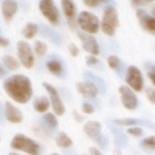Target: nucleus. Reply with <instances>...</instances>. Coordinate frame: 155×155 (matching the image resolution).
Returning <instances> with one entry per match:
<instances>
[{
  "label": "nucleus",
  "mask_w": 155,
  "mask_h": 155,
  "mask_svg": "<svg viewBox=\"0 0 155 155\" xmlns=\"http://www.w3.org/2000/svg\"><path fill=\"white\" fill-rule=\"evenodd\" d=\"M4 89L7 95L15 102L25 104L33 95V88L30 79L23 74H15L5 80Z\"/></svg>",
  "instance_id": "1"
},
{
  "label": "nucleus",
  "mask_w": 155,
  "mask_h": 155,
  "mask_svg": "<svg viewBox=\"0 0 155 155\" xmlns=\"http://www.w3.org/2000/svg\"><path fill=\"white\" fill-rule=\"evenodd\" d=\"M10 146L14 150L21 151L29 155H41L42 152L39 143L22 134H17L13 137Z\"/></svg>",
  "instance_id": "2"
},
{
  "label": "nucleus",
  "mask_w": 155,
  "mask_h": 155,
  "mask_svg": "<svg viewBox=\"0 0 155 155\" xmlns=\"http://www.w3.org/2000/svg\"><path fill=\"white\" fill-rule=\"evenodd\" d=\"M119 26L118 12L114 5H106L104 9V15L101 23L102 31L107 35H114Z\"/></svg>",
  "instance_id": "3"
},
{
  "label": "nucleus",
  "mask_w": 155,
  "mask_h": 155,
  "mask_svg": "<svg viewBox=\"0 0 155 155\" xmlns=\"http://www.w3.org/2000/svg\"><path fill=\"white\" fill-rule=\"evenodd\" d=\"M77 25L82 29V32L94 35L98 33L100 29L99 18L91 12L82 11L77 18Z\"/></svg>",
  "instance_id": "4"
},
{
  "label": "nucleus",
  "mask_w": 155,
  "mask_h": 155,
  "mask_svg": "<svg viewBox=\"0 0 155 155\" xmlns=\"http://www.w3.org/2000/svg\"><path fill=\"white\" fill-rule=\"evenodd\" d=\"M17 56L20 63L25 68H32L35 64V56L31 46L25 41H18L16 45Z\"/></svg>",
  "instance_id": "5"
},
{
  "label": "nucleus",
  "mask_w": 155,
  "mask_h": 155,
  "mask_svg": "<svg viewBox=\"0 0 155 155\" xmlns=\"http://www.w3.org/2000/svg\"><path fill=\"white\" fill-rule=\"evenodd\" d=\"M125 82L132 90L141 92L143 88V77L140 69L134 65H130L126 72Z\"/></svg>",
  "instance_id": "6"
},
{
  "label": "nucleus",
  "mask_w": 155,
  "mask_h": 155,
  "mask_svg": "<svg viewBox=\"0 0 155 155\" xmlns=\"http://www.w3.org/2000/svg\"><path fill=\"white\" fill-rule=\"evenodd\" d=\"M42 84L49 94L51 105H52V108H53L54 114L58 116H62L65 113V107H64V103L59 95L58 91L55 89V87H54L52 84H50L48 83L45 82Z\"/></svg>",
  "instance_id": "7"
},
{
  "label": "nucleus",
  "mask_w": 155,
  "mask_h": 155,
  "mask_svg": "<svg viewBox=\"0 0 155 155\" xmlns=\"http://www.w3.org/2000/svg\"><path fill=\"white\" fill-rule=\"evenodd\" d=\"M39 9L42 15L54 25L59 22V11L52 0H42L39 3Z\"/></svg>",
  "instance_id": "8"
},
{
  "label": "nucleus",
  "mask_w": 155,
  "mask_h": 155,
  "mask_svg": "<svg viewBox=\"0 0 155 155\" xmlns=\"http://www.w3.org/2000/svg\"><path fill=\"white\" fill-rule=\"evenodd\" d=\"M77 35H78V38L82 42V46L84 51L89 53L91 55H94V56L100 54V47L94 36H93L92 35L84 33L82 31H78Z\"/></svg>",
  "instance_id": "9"
},
{
  "label": "nucleus",
  "mask_w": 155,
  "mask_h": 155,
  "mask_svg": "<svg viewBox=\"0 0 155 155\" xmlns=\"http://www.w3.org/2000/svg\"><path fill=\"white\" fill-rule=\"evenodd\" d=\"M119 94L123 105L127 110H134L138 106V99L133 90L126 85H122L119 88Z\"/></svg>",
  "instance_id": "10"
},
{
  "label": "nucleus",
  "mask_w": 155,
  "mask_h": 155,
  "mask_svg": "<svg viewBox=\"0 0 155 155\" xmlns=\"http://www.w3.org/2000/svg\"><path fill=\"white\" fill-rule=\"evenodd\" d=\"M75 88L81 95L86 98H94L99 93L98 87L93 82L87 80L83 82H77L75 84Z\"/></svg>",
  "instance_id": "11"
},
{
  "label": "nucleus",
  "mask_w": 155,
  "mask_h": 155,
  "mask_svg": "<svg viewBox=\"0 0 155 155\" xmlns=\"http://www.w3.org/2000/svg\"><path fill=\"white\" fill-rule=\"evenodd\" d=\"M83 130L84 134L92 140L95 142H99L103 135H102V125L97 121H89L87 122L84 127Z\"/></svg>",
  "instance_id": "12"
},
{
  "label": "nucleus",
  "mask_w": 155,
  "mask_h": 155,
  "mask_svg": "<svg viewBox=\"0 0 155 155\" xmlns=\"http://www.w3.org/2000/svg\"><path fill=\"white\" fill-rule=\"evenodd\" d=\"M137 18L139 19L142 27L148 33L155 35V17L147 14L143 9H138L136 11Z\"/></svg>",
  "instance_id": "13"
},
{
  "label": "nucleus",
  "mask_w": 155,
  "mask_h": 155,
  "mask_svg": "<svg viewBox=\"0 0 155 155\" xmlns=\"http://www.w3.org/2000/svg\"><path fill=\"white\" fill-rule=\"evenodd\" d=\"M61 5H62V9H63L64 15L66 17L70 27L72 29L73 28L75 29V25H76V23L74 21L75 15H76L75 4L74 2L70 1V0H63L61 2Z\"/></svg>",
  "instance_id": "14"
},
{
  "label": "nucleus",
  "mask_w": 155,
  "mask_h": 155,
  "mask_svg": "<svg viewBox=\"0 0 155 155\" xmlns=\"http://www.w3.org/2000/svg\"><path fill=\"white\" fill-rule=\"evenodd\" d=\"M4 112H5V119L12 124H19L23 121V114L18 108H16L10 102L6 101L5 103Z\"/></svg>",
  "instance_id": "15"
},
{
  "label": "nucleus",
  "mask_w": 155,
  "mask_h": 155,
  "mask_svg": "<svg viewBox=\"0 0 155 155\" xmlns=\"http://www.w3.org/2000/svg\"><path fill=\"white\" fill-rule=\"evenodd\" d=\"M114 123L116 125H121V126H134V125H143V126H147L149 128L155 129V125L147 121V120H143V119H135V118H124V119H116L114 121Z\"/></svg>",
  "instance_id": "16"
},
{
  "label": "nucleus",
  "mask_w": 155,
  "mask_h": 155,
  "mask_svg": "<svg viewBox=\"0 0 155 155\" xmlns=\"http://www.w3.org/2000/svg\"><path fill=\"white\" fill-rule=\"evenodd\" d=\"M18 5L16 2L12 0H5L2 2V15L6 22L10 21L16 14Z\"/></svg>",
  "instance_id": "17"
},
{
  "label": "nucleus",
  "mask_w": 155,
  "mask_h": 155,
  "mask_svg": "<svg viewBox=\"0 0 155 155\" xmlns=\"http://www.w3.org/2000/svg\"><path fill=\"white\" fill-rule=\"evenodd\" d=\"M38 27H39V32H40L41 35H43L45 38L49 39L51 42H53L55 45H61L62 39L54 30L51 29L49 26H47L45 25H43V24L38 25Z\"/></svg>",
  "instance_id": "18"
},
{
  "label": "nucleus",
  "mask_w": 155,
  "mask_h": 155,
  "mask_svg": "<svg viewBox=\"0 0 155 155\" xmlns=\"http://www.w3.org/2000/svg\"><path fill=\"white\" fill-rule=\"evenodd\" d=\"M46 67L49 70V72H51L54 75H56L58 77H62L64 74V65L57 59H50L46 64Z\"/></svg>",
  "instance_id": "19"
},
{
  "label": "nucleus",
  "mask_w": 155,
  "mask_h": 155,
  "mask_svg": "<svg viewBox=\"0 0 155 155\" xmlns=\"http://www.w3.org/2000/svg\"><path fill=\"white\" fill-rule=\"evenodd\" d=\"M33 104H34V108H35V110L36 112H38L40 114H43V113H45L49 109L50 101L46 96L42 95V96H39V97L35 98Z\"/></svg>",
  "instance_id": "20"
},
{
  "label": "nucleus",
  "mask_w": 155,
  "mask_h": 155,
  "mask_svg": "<svg viewBox=\"0 0 155 155\" xmlns=\"http://www.w3.org/2000/svg\"><path fill=\"white\" fill-rule=\"evenodd\" d=\"M55 143L58 147L67 149L73 146V141L64 132H59L55 136Z\"/></svg>",
  "instance_id": "21"
},
{
  "label": "nucleus",
  "mask_w": 155,
  "mask_h": 155,
  "mask_svg": "<svg viewBox=\"0 0 155 155\" xmlns=\"http://www.w3.org/2000/svg\"><path fill=\"white\" fill-rule=\"evenodd\" d=\"M2 64L8 70L16 71L20 67V64L14 56L10 54H5L2 57Z\"/></svg>",
  "instance_id": "22"
},
{
  "label": "nucleus",
  "mask_w": 155,
  "mask_h": 155,
  "mask_svg": "<svg viewBox=\"0 0 155 155\" xmlns=\"http://www.w3.org/2000/svg\"><path fill=\"white\" fill-rule=\"evenodd\" d=\"M84 77L85 80L93 82V83L98 87L99 90L103 91L104 94L105 93V91H106V84H105L104 81L102 78H100V77H98V76H96V75H94V74H91L90 72H85V73L84 74Z\"/></svg>",
  "instance_id": "23"
},
{
  "label": "nucleus",
  "mask_w": 155,
  "mask_h": 155,
  "mask_svg": "<svg viewBox=\"0 0 155 155\" xmlns=\"http://www.w3.org/2000/svg\"><path fill=\"white\" fill-rule=\"evenodd\" d=\"M38 25L35 23H27L22 29V35L26 39H32L38 32Z\"/></svg>",
  "instance_id": "24"
},
{
  "label": "nucleus",
  "mask_w": 155,
  "mask_h": 155,
  "mask_svg": "<svg viewBox=\"0 0 155 155\" xmlns=\"http://www.w3.org/2000/svg\"><path fill=\"white\" fill-rule=\"evenodd\" d=\"M113 133L114 134V143H115V146H117L119 148L125 146L126 143H127L126 136L123 133H121L120 130H117V129H114Z\"/></svg>",
  "instance_id": "25"
},
{
  "label": "nucleus",
  "mask_w": 155,
  "mask_h": 155,
  "mask_svg": "<svg viewBox=\"0 0 155 155\" xmlns=\"http://www.w3.org/2000/svg\"><path fill=\"white\" fill-rule=\"evenodd\" d=\"M48 49V46L45 43L42 42V41H35V45H34V50L35 53L38 55V56H43L46 54Z\"/></svg>",
  "instance_id": "26"
},
{
  "label": "nucleus",
  "mask_w": 155,
  "mask_h": 155,
  "mask_svg": "<svg viewBox=\"0 0 155 155\" xmlns=\"http://www.w3.org/2000/svg\"><path fill=\"white\" fill-rule=\"evenodd\" d=\"M43 120L46 123V124L51 127V128H55L57 127L58 125V122H57V119L55 117V115L54 114H51V113H48V114H45L44 116H43Z\"/></svg>",
  "instance_id": "27"
},
{
  "label": "nucleus",
  "mask_w": 155,
  "mask_h": 155,
  "mask_svg": "<svg viewBox=\"0 0 155 155\" xmlns=\"http://www.w3.org/2000/svg\"><path fill=\"white\" fill-rule=\"evenodd\" d=\"M145 69L147 72V76L155 86V64L147 62L145 63Z\"/></svg>",
  "instance_id": "28"
},
{
  "label": "nucleus",
  "mask_w": 155,
  "mask_h": 155,
  "mask_svg": "<svg viewBox=\"0 0 155 155\" xmlns=\"http://www.w3.org/2000/svg\"><path fill=\"white\" fill-rule=\"evenodd\" d=\"M141 146L147 148V149L155 150V136H150V137L143 139L141 142Z\"/></svg>",
  "instance_id": "29"
},
{
  "label": "nucleus",
  "mask_w": 155,
  "mask_h": 155,
  "mask_svg": "<svg viewBox=\"0 0 155 155\" xmlns=\"http://www.w3.org/2000/svg\"><path fill=\"white\" fill-rule=\"evenodd\" d=\"M107 62H108L109 66L114 70H117L121 64V61H120L119 57L116 55H110L107 59Z\"/></svg>",
  "instance_id": "30"
},
{
  "label": "nucleus",
  "mask_w": 155,
  "mask_h": 155,
  "mask_svg": "<svg viewBox=\"0 0 155 155\" xmlns=\"http://www.w3.org/2000/svg\"><path fill=\"white\" fill-rule=\"evenodd\" d=\"M127 134H129L130 135H132L134 137H140L143 134V130H142V128H140L138 126H134V127H131V128L127 129Z\"/></svg>",
  "instance_id": "31"
},
{
  "label": "nucleus",
  "mask_w": 155,
  "mask_h": 155,
  "mask_svg": "<svg viewBox=\"0 0 155 155\" xmlns=\"http://www.w3.org/2000/svg\"><path fill=\"white\" fill-rule=\"evenodd\" d=\"M145 94L148 100L155 105V89L152 87H146L145 88Z\"/></svg>",
  "instance_id": "32"
},
{
  "label": "nucleus",
  "mask_w": 155,
  "mask_h": 155,
  "mask_svg": "<svg viewBox=\"0 0 155 155\" xmlns=\"http://www.w3.org/2000/svg\"><path fill=\"white\" fill-rule=\"evenodd\" d=\"M81 110H82L83 113H84V114H94V111H95L94 107L91 104H89V103H84V104H82Z\"/></svg>",
  "instance_id": "33"
},
{
  "label": "nucleus",
  "mask_w": 155,
  "mask_h": 155,
  "mask_svg": "<svg viewBox=\"0 0 155 155\" xmlns=\"http://www.w3.org/2000/svg\"><path fill=\"white\" fill-rule=\"evenodd\" d=\"M68 51H69L70 54H71L72 56H74V57H76V56L79 54V53H80V49H79L78 46H77L75 44H74V43H71V44L68 45Z\"/></svg>",
  "instance_id": "34"
},
{
  "label": "nucleus",
  "mask_w": 155,
  "mask_h": 155,
  "mask_svg": "<svg viewBox=\"0 0 155 155\" xmlns=\"http://www.w3.org/2000/svg\"><path fill=\"white\" fill-rule=\"evenodd\" d=\"M73 118L78 124H81V123H83L84 121V117L82 114H80L77 111H75V110L73 111Z\"/></svg>",
  "instance_id": "35"
},
{
  "label": "nucleus",
  "mask_w": 155,
  "mask_h": 155,
  "mask_svg": "<svg viewBox=\"0 0 155 155\" xmlns=\"http://www.w3.org/2000/svg\"><path fill=\"white\" fill-rule=\"evenodd\" d=\"M98 63H99V60L94 55H89L86 57V64L88 65H95Z\"/></svg>",
  "instance_id": "36"
},
{
  "label": "nucleus",
  "mask_w": 155,
  "mask_h": 155,
  "mask_svg": "<svg viewBox=\"0 0 155 155\" xmlns=\"http://www.w3.org/2000/svg\"><path fill=\"white\" fill-rule=\"evenodd\" d=\"M84 4L90 8H94L100 4V2L95 1V0H87V1H84Z\"/></svg>",
  "instance_id": "37"
},
{
  "label": "nucleus",
  "mask_w": 155,
  "mask_h": 155,
  "mask_svg": "<svg viewBox=\"0 0 155 155\" xmlns=\"http://www.w3.org/2000/svg\"><path fill=\"white\" fill-rule=\"evenodd\" d=\"M131 3L135 7H140L141 5H146L148 4H150L151 2H149V1H132Z\"/></svg>",
  "instance_id": "38"
},
{
  "label": "nucleus",
  "mask_w": 155,
  "mask_h": 155,
  "mask_svg": "<svg viewBox=\"0 0 155 155\" xmlns=\"http://www.w3.org/2000/svg\"><path fill=\"white\" fill-rule=\"evenodd\" d=\"M9 43H10L9 39H7V38H5V36L1 35V37H0V45H1V46L5 47V46L9 45Z\"/></svg>",
  "instance_id": "39"
},
{
  "label": "nucleus",
  "mask_w": 155,
  "mask_h": 155,
  "mask_svg": "<svg viewBox=\"0 0 155 155\" xmlns=\"http://www.w3.org/2000/svg\"><path fill=\"white\" fill-rule=\"evenodd\" d=\"M89 153L91 155H104L96 147H90L89 148Z\"/></svg>",
  "instance_id": "40"
},
{
  "label": "nucleus",
  "mask_w": 155,
  "mask_h": 155,
  "mask_svg": "<svg viewBox=\"0 0 155 155\" xmlns=\"http://www.w3.org/2000/svg\"><path fill=\"white\" fill-rule=\"evenodd\" d=\"M5 66L3 65V64H1V66H0V71H1V73H0V76L1 77H3L5 74H6V71L5 70V68H4Z\"/></svg>",
  "instance_id": "41"
},
{
  "label": "nucleus",
  "mask_w": 155,
  "mask_h": 155,
  "mask_svg": "<svg viewBox=\"0 0 155 155\" xmlns=\"http://www.w3.org/2000/svg\"><path fill=\"white\" fill-rule=\"evenodd\" d=\"M152 13H153V16L155 17V4L154 5H153V6H152Z\"/></svg>",
  "instance_id": "42"
},
{
  "label": "nucleus",
  "mask_w": 155,
  "mask_h": 155,
  "mask_svg": "<svg viewBox=\"0 0 155 155\" xmlns=\"http://www.w3.org/2000/svg\"><path fill=\"white\" fill-rule=\"evenodd\" d=\"M9 155H20V154H17V153H9Z\"/></svg>",
  "instance_id": "43"
},
{
  "label": "nucleus",
  "mask_w": 155,
  "mask_h": 155,
  "mask_svg": "<svg viewBox=\"0 0 155 155\" xmlns=\"http://www.w3.org/2000/svg\"><path fill=\"white\" fill-rule=\"evenodd\" d=\"M51 155H59V154H58V153H52Z\"/></svg>",
  "instance_id": "44"
},
{
  "label": "nucleus",
  "mask_w": 155,
  "mask_h": 155,
  "mask_svg": "<svg viewBox=\"0 0 155 155\" xmlns=\"http://www.w3.org/2000/svg\"><path fill=\"white\" fill-rule=\"evenodd\" d=\"M154 50H155V45H154Z\"/></svg>",
  "instance_id": "45"
}]
</instances>
